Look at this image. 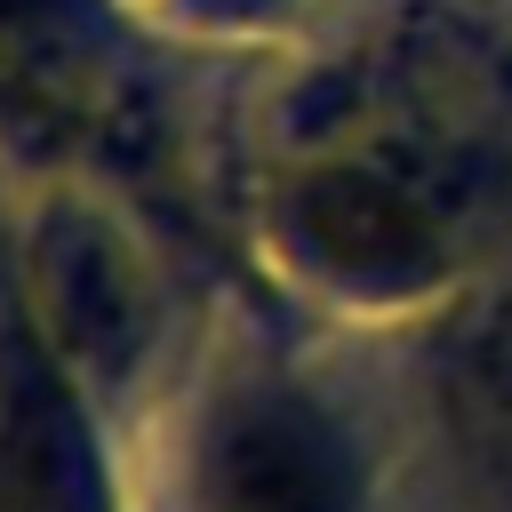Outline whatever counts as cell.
<instances>
[{"instance_id":"6da1fadb","label":"cell","mask_w":512,"mask_h":512,"mask_svg":"<svg viewBox=\"0 0 512 512\" xmlns=\"http://www.w3.org/2000/svg\"><path fill=\"white\" fill-rule=\"evenodd\" d=\"M208 512H352V456L312 408H240L208 456Z\"/></svg>"},{"instance_id":"7a4b0ae2","label":"cell","mask_w":512,"mask_h":512,"mask_svg":"<svg viewBox=\"0 0 512 512\" xmlns=\"http://www.w3.org/2000/svg\"><path fill=\"white\" fill-rule=\"evenodd\" d=\"M304 232H312V248L328 264H344L360 280H400V272H416L432 256L424 216L400 192L368 184V176H320L304 192Z\"/></svg>"},{"instance_id":"3957f363","label":"cell","mask_w":512,"mask_h":512,"mask_svg":"<svg viewBox=\"0 0 512 512\" xmlns=\"http://www.w3.org/2000/svg\"><path fill=\"white\" fill-rule=\"evenodd\" d=\"M0 512H72V448L32 384L0 416Z\"/></svg>"}]
</instances>
